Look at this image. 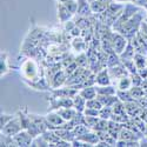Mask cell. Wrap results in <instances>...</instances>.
Instances as JSON below:
<instances>
[{
    "label": "cell",
    "mask_w": 147,
    "mask_h": 147,
    "mask_svg": "<svg viewBox=\"0 0 147 147\" xmlns=\"http://www.w3.org/2000/svg\"><path fill=\"white\" fill-rule=\"evenodd\" d=\"M145 21H146V22H147V17H146V18H145Z\"/></svg>",
    "instance_id": "6125c7cd"
},
{
    "label": "cell",
    "mask_w": 147,
    "mask_h": 147,
    "mask_svg": "<svg viewBox=\"0 0 147 147\" xmlns=\"http://www.w3.org/2000/svg\"><path fill=\"white\" fill-rule=\"evenodd\" d=\"M65 1H67V0H58V3H61V4H64Z\"/></svg>",
    "instance_id": "9f6ffc18"
},
{
    "label": "cell",
    "mask_w": 147,
    "mask_h": 147,
    "mask_svg": "<svg viewBox=\"0 0 147 147\" xmlns=\"http://www.w3.org/2000/svg\"><path fill=\"white\" fill-rule=\"evenodd\" d=\"M136 53L137 52H136V50H134L132 42L128 41V44H127V46L125 48V51L120 54V59H121V61L122 60H132L134 58V55H136Z\"/></svg>",
    "instance_id": "f1b7e54d"
},
{
    "label": "cell",
    "mask_w": 147,
    "mask_h": 147,
    "mask_svg": "<svg viewBox=\"0 0 147 147\" xmlns=\"http://www.w3.org/2000/svg\"><path fill=\"white\" fill-rule=\"evenodd\" d=\"M74 61L76 64L79 66V67H84V68H90V64H88V58H87V54L86 52H81V53H78V55L74 58Z\"/></svg>",
    "instance_id": "f546056e"
},
{
    "label": "cell",
    "mask_w": 147,
    "mask_h": 147,
    "mask_svg": "<svg viewBox=\"0 0 147 147\" xmlns=\"http://www.w3.org/2000/svg\"><path fill=\"white\" fill-rule=\"evenodd\" d=\"M22 129H24V128H22L21 121H20V119L18 118V115L16 114V117L12 119L4 128H1V133H3V134H6V136H8V137H14L16 134H18V133H19L20 131H22Z\"/></svg>",
    "instance_id": "7a4b0ae2"
},
{
    "label": "cell",
    "mask_w": 147,
    "mask_h": 147,
    "mask_svg": "<svg viewBox=\"0 0 147 147\" xmlns=\"http://www.w3.org/2000/svg\"><path fill=\"white\" fill-rule=\"evenodd\" d=\"M91 128L86 125V124H80V125H77L74 128H73V132H74V134H76V137L78 138V137H81V136H84V134H86L88 131H90Z\"/></svg>",
    "instance_id": "f35d334b"
},
{
    "label": "cell",
    "mask_w": 147,
    "mask_h": 147,
    "mask_svg": "<svg viewBox=\"0 0 147 147\" xmlns=\"http://www.w3.org/2000/svg\"><path fill=\"white\" fill-rule=\"evenodd\" d=\"M78 93H79L78 90L73 88L71 86H66V85H64L63 87L52 88L51 96H54V98H73L74 95H77Z\"/></svg>",
    "instance_id": "52a82bcc"
},
{
    "label": "cell",
    "mask_w": 147,
    "mask_h": 147,
    "mask_svg": "<svg viewBox=\"0 0 147 147\" xmlns=\"http://www.w3.org/2000/svg\"><path fill=\"white\" fill-rule=\"evenodd\" d=\"M76 16H80V17H92L93 12L91 8V3L88 0H78V11Z\"/></svg>",
    "instance_id": "8fae6325"
},
{
    "label": "cell",
    "mask_w": 147,
    "mask_h": 147,
    "mask_svg": "<svg viewBox=\"0 0 147 147\" xmlns=\"http://www.w3.org/2000/svg\"><path fill=\"white\" fill-rule=\"evenodd\" d=\"M78 139L86 141L92 146H96V144L100 141V138H99V136H98V132L93 131V129H90L86 134H84V136H81V137H78Z\"/></svg>",
    "instance_id": "ac0fdd59"
},
{
    "label": "cell",
    "mask_w": 147,
    "mask_h": 147,
    "mask_svg": "<svg viewBox=\"0 0 147 147\" xmlns=\"http://www.w3.org/2000/svg\"><path fill=\"white\" fill-rule=\"evenodd\" d=\"M133 60H134V64H136V66L138 67V69L146 67V55H145V54L136 53V55H134Z\"/></svg>",
    "instance_id": "d590c367"
},
{
    "label": "cell",
    "mask_w": 147,
    "mask_h": 147,
    "mask_svg": "<svg viewBox=\"0 0 147 147\" xmlns=\"http://www.w3.org/2000/svg\"><path fill=\"white\" fill-rule=\"evenodd\" d=\"M31 146H32V147H35V146H36V147H48V146H50V144H48V141L44 138L42 134H40V136L35 137V138L33 139Z\"/></svg>",
    "instance_id": "8d00e7d4"
},
{
    "label": "cell",
    "mask_w": 147,
    "mask_h": 147,
    "mask_svg": "<svg viewBox=\"0 0 147 147\" xmlns=\"http://www.w3.org/2000/svg\"><path fill=\"white\" fill-rule=\"evenodd\" d=\"M11 71L9 66V60H8V54L6 52H1L0 55V76L4 77Z\"/></svg>",
    "instance_id": "d6986e66"
},
{
    "label": "cell",
    "mask_w": 147,
    "mask_h": 147,
    "mask_svg": "<svg viewBox=\"0 0 147 147\" xmlns=\"http://www.w3.org/2000/svg\"><path fill=\"white\" fill-rule=\"evenodd\" d=\"M73 107V98H50V109L58 111L60 108Z\"/></svg>",
    "instance_id": "277c9868"
},
{
    "label": "cell",
    "mask_w": 147,
    "mask_h": 147,
    "mask_svg": "<svg viewBox=\"0 0 147 147\" xmlns=\"http://www.w3.org/2000/svg\"><path fill=\"white\" fill-rule=\"evenodd\" d=\"M117 96L119 98V100L122 102H129L134 101V98L132 96L129 90L127 91H122V90H117Z\"/></svg>",
    "instance_id": "836d02e7"
},
{
    "label": "cell",
    "mask_w": 147,
    "mask_h": 147,
    "mask_svg": "<svg viewBox=\"0 0 147 147\" xmlns=\"http://www.w3.org/2000/svg\"><path fill=\"white\" fill-rule=\"evenodd\" d=\"M57 8H58V18H59V21H60L61 24H65V22L72 20V18L74 17V16H73L71 12L66 8V6H65L64 4L58 3Z\"/></svg>",
    "instance_id": "5bb4252c"
},
{
    "label": "cell",
    "mask_w": 147,
    "mask_h": 147,
    "mask_svg": "<svg viewBox=\"0 0 147 147\" xmlns=\"http://www.w3.org/2000/svg\"><path fill=\"white\" fill-rule=\"evenodd\" d=\"M96 88V93L98 95H114L117 94V87L115 85H106V86H99V85H95Z\"/></svg>",
    "instance_id": "44dd1931"
},
{
    "label": "cell",
    "mask_w": 147,
    "mask_h": 147,
    "mask_svg": "<svg viewBox=\"0 0 147 147\" xmlns=\"http://www.w3.org/2000/svg\"><path fill=\"white\" fill-rule=\"evenodd\" d=\"M129 92H131L132 96L134 98V100H137V101L145 98V90L142 86H132L129 88Z\"/></svg>",
    "instance_id": "1f68e13d"
},
{
    "label": "cell",
    "mask_w": 147,
    "mask_h": 147,
    "mask_svg": "<svg viewBox=\"0 0 147 147\" xmlns=\"http://www.w3.org/2000/svg\"><path fill=\"white\" fill-rule=\"evenodd\" d=\"M119 139H124V140H140L141 138L136 134L132 129L127 128V127H122V129L120 131V134H119Z\"/></svg>",
    "instance_id": "484cf974"
},
{
    "label": "cell",
    "mask_w": 147,
    "mask_h": 147,
    "mask_svg": "<svg viewBox=\"0 0 147 147\" xmlns=\"http://www.w3.org/2000/svg\"><path fill=\"white\" fill-rule=\"evenodd\" d=\"M25 82L30 87H32L33 90H38V91H52V86L50 81L47 79H45L44 77H41L40 79L35 80V81H30V80H25Z\"/></svg>",
    "instance_id": "ba28073f"
},
{
    "label": "cell",
    "mask_w": 147,
    "mask_h": 147,
    "mask_svg": "<svg viewBox=\"0 0 147 147\" xmlns=\"http://www.w3.org/2000/svg\"><path fill=\"white\" fill-rule=\"evenodd\" d=\"M112 108H113V114H127L125 108V102H122L120 100L117 101Z\"/></svg>",
    "instance_id": "b9f144b4"
},
{
    "label": "cell",
    "mask_w": 147,
    "mask_h": 147,
    "mask_svg": "<svg viewBox=\"0 0 147 147\" xmlns=\"http://www.w3.org/2000/svg\"><path fill=\"white\" fill-rule=\"evenodd\" d=\"M86 104H87V100L85 99L84 96H81L79 93L77 95L73 96V107H74L78 112H82L86 109Z\"/></svg>",
    "instance_id": "cb8c5ba5"
},
{
    "label": "cell",
    "mask_w": 147,
    "mask_h": 147,
    "mask_svg": "<svg viewBox=\"0 0 147 147\" xmlns=\"http://www.w3.org/2000/svg\"><path fill=\"white\" fill-rule=\"evenodd\" d=\"M99 112H100V109L86 107V109L84 111V114L86 115V117H99Z\"/></svg>",
    "instance_id": "c3c4849f"
},
{
    "label": "cell",
    "mask_w": 147,
    "mask_h": 147,
    "mask_svg": "<svg viewBox=\"0 0 147 147\" xmlns=\"http://www.w3.org/2000/svg\"><path fill=\"white\" fill-rule=\"evenodd\" d=\"M16 117V114H7V113H1L0 115V129L4 128L8 122Z\"/></svg>",
    "instance_id": "ee69618b"
},
{
    "label": "cell",
    "mask_w": 147,
    "mask_h": 147,
    "mask_svg": "<svg viewBox=\"0 0 147 147\" xmlns=\"http://www.w3.org/2000/svg\"><path fill=\"white\" fill-rule=\"evenodd\" d=\"M136 4L138 5V6H144V5H146L147 4V0H137V1H136Z\"/></svg>",
    "instance_id": "f5cc1de1"
},
{
    "label": "cell",
    "mask_w": 147,
    "mask_h": 147,
    "mask_svg": "<svg viewBox=\"0 0 147 147\" xmlns=\"http://www.w3.org/2000/svg\"><path fill=\"white\" fill-rule=\"evenodd\" d=\"M58 113L63 117L65 121H69L74 118V115L78 113V111L74 107H67V108H60L58 109Z\"/></svg>",
    "instance_id": "4316f807"
},
{
    "label": "cell",
    "mask_w": 147,
    "mask_h": 147,
    "mask_svg": "<svg viewBox=\"0 0 147 147\" xmlns=\"http://www.w3.org/2000/svg\"><path fill=\"white\" fill-rule=\"evenodd\" d=\"M72 48L74 51H77L78 53H81V52H86V50L88 48V44L86 42L82 36H76V38H73L72 40Z\"/></svg>",
    "instance_id": "2e32d148"
},
{
    "label": "cell",
    "mask_w": 147,
    "mask_h": 147,
    "mask_svg": "<svg viewBox=\"0 0 147 147\" xmlns=\"http://www.w3.org/2000/svg\"><path fill=\"white\" fill-rule=\"evenodd\" d=\"M88 1H90V3H92V1H94V0H88Z\"/></svg>",
    "instance_id": "94428289"
},
{
    "label": "cell",
    "mask_w": 147,
    "mask_h": 147,
    "mask_svg": "<svg viewBox=\"0 0 147 147\" xmlns=\"http://www.w3.org/2000/svg\"><path fill=\"white\" fill-rule=\"evenodd\" d=\"M108 121H109V120H106V119L100 118V119H99V121L96 122V125L94 126L93 131H96V132H100V131H107V128H108Z\"/></svg>",
    "instance_id": "7bdbcfd3"
},
{
    "label": "cell",
    "mask_w": 147,
    "mask_h": 147,
    "mask_svg": "<svg viewBox=\"0 0 147 147\" xmlns=\"http://www.w3.org/2000/svg\"><path fill=\"white\" fill-rule=\"evenodd\" d=\"M125 108H126V113L129 115V117H138L140 115L141 113V105L137 101H129V102H125Z\"/></svg>",
    "instance_id": "9a60e30c"
},
{
    "label": "cell",
    "mask_w": 147,
    "mask_h": 147,
    "mask_svg": "<svg viewBox=\"0 0 147 147\" xmlns=\"http://www.w3.org/2000/svg\"><path fill=\"white\" fill-rule=\"evenodd\" d=\"M142 7H144V9H145V12H146V14H147V4H146V5H144Z\"/></svg>",
    "instance_id": "11a10c76"
},
{
    "label": "cell",
    "mask_w": 147,
    "mask_h": 147,
    "mask_svg": "<svg viewBox=\"0 0 147 147\" xmlns=\"http://www.w3.org/2000/svg\"><path fill=\"white\" fill-rule=\"evenodd\" d=\"M96 98L100 100V102L102 104V106L113 107L114 104L117 101H119V98L117 96V94H114V95H96Z\"/></svg>",
    "instance_id": "83f0119b"
},
{
    "label": "cell",
    "mask_w": 147,
    "mask_h": 147,
    "mask_svg": "<svg viewBox=\"0 0 147 147\" xmlns=\"http://www.w3.org/2000/svg\"><path fill=\"white\" fill-rule=\"evenodd\" d=\"M134 47V50H136L137 53H141V54H145L147 55V45L144 42L142 38H141V34L140 32L137 33V35L134 36L132 40H129Z\"/></svg>",
    "instance_id": "7c38bea8"
},
{
    "label": "cell",
    "mask_w": 147,
    "mask_h": 147,
    "mask_svg": "<svg viewBox=\"0 0 147 147\" xmlns=\"http://www.w3.org/2000/svg\"><path fill=\"white\" fill-rule=\"evenodd\" d=\"M121 64V59H120V55L117 54L115 52H112L109 53L108 57H107V67L111 68V67H114L117 65H120Z\"/></svg>",
    "instance_id": "d6a6232c"
},
{
    "label": "cell",
    "mask_w": 147,
    "mask_h": 147,
    "mask_svg": "<svg viewBox=\"0 0 147 147\" xmlns=\"http://www.w3.org/2000/svg\"><path fill=\"white\" fill-rule=\"evenodd\" d=\"M14 139V142L17 146L19 147H28L32 145V141H33V137L32 134L27 131V129H22L20 131L18 134H16V136L13 137Z\"/></svg>",
    "instance_id": "8992f818"
},
{
    "label": "cell",
    "mask_w": 147,
    "mask_h": 147,
    "mask_svg": "<svg viewBox=\"0 0 147 147\" xmlns=\"http://www.w3.org/2000/svg\"><path fill=\"white\" fill-rule=\"evenodd\" d=\"M139 31L147 35V22H146L145 20L141 22V25H140V30H139Z\"/></svg>",
    "instance_id": "f907efd6"
},
{
    "label": "cell",
    "mask_w": 147,
    "mask_h": 147,
    "mask_svg": "<svg viewBox=\"0 0 147 147\" xmlns=\"http://www.w3.org/2000/svg\"><path fill=\"white\" fill-rule=\"evenodd\" d=\"M64 5L66 6V8L71 12L73 16L77 14V11H78V0H67V1L64 3Z\"/></svg>",
    "instance_id": "60d3db41"
},
{
    "label": "cell",
    "mask_w": 147,
    "mask_h": 147,
    "mask_svg": "<svg viewBox=\"0 0 147 147\" xmlns=\"http://www.w3.org/2000/svg\"><path fill=\"white\" fill-rule=\"evenodd\" d=\"M146 67H147V55H146Z\"/></svg>",
    "instance_id": "91938a15"
},
{
    "label": "cell",
    "mask_w": 147,
    "mask_h": 147,
    "mask_svg": "<svg viewBox=\"0 0 147 147\" xmlns=\"http://www.w3.org/2000/svg\"><path fill=\"white\" fill-rule=\"evenodd\" d=\"M42 136H44V138L48 141V144H50V146H55L57 147V144L61 140L60 139V137L58 136V134L55 133V131L54 129H47V131H45L44 133H41Z\"/></svg>",
    "instance_id": "603a6c76"
},
{
    "label": "cell",
    "mask_w": 147,
    "mask_h": 147,
    "mask_svg": "<svg viewBox=\"0 0 147 147\" xmlns=\"http://www.w3.org/2000/svg\"><path fill=\"white\" fill-rule=\"evenodd\" d=\"M45 117L48 121V129H55V128H59V127H63V125L66 122L63 119V117L58 113V111H51V112H48Z\"/></svg>",
    "instance_id": "5b68a950"
},
{
    "label": "cell",
    "mask_w": 147,
    "mask_h": 147,
    "mask_svg": "<svg viewBox=\"0 0 147 147\" xmlns=\"http://www.w3.org/2000/svg\"><path fill=\"white\" fill-rule=\"evenodd\" d=\"M55 133L58 134V136L60 137V139L63 140H66V141H69L72 142L73 140H74L77 137L74 132H73V129H68V128H64V127H59V128H55L54 129Z\"/></svg>",
    "instance_id": "e0dca14e"
},
{
    "label": "cell",
    "mask_w": 147,
    "mask_h": 147,
    "mask_svg": "<svg viewBox=\"0 0 147 147\" xmlns=\"http://www.w3.org/2000/svg\"><path fill=\"white\" fill-rule=\"evenodd\" d=\"M99 119H100V117H86V125L91 129H93L94 126L96 125V122L99 121Z\"/></svg>",
    "instance_id": "7dc6e473"
},
{
    "label": "cell",
    "mask_w": 147,
    "mask_h": 147,
    "mask_svg": "<svg viewBox=\"0 0 147 147\" xmlns=\"http://www.w3.org/2000/svg\"><path fill=\"white\" fill-rule=\"evenodd\" d=\"M140 142L139 140H124V139H118L115 147H139Z\"/></svg>",
    "instance_id": "e575fe53"
},
{
    "label": "cell",
    "mask_w": 147,
    "mask_h": 147,
    "mask_svg": "<svg viewBox=\"0 0 147 147\" xmlns=\"http://www.w3.org/2000/svg\"><path fill=\"white\" fill-rule=\"evenodd\" d=\"M20 73L22 74V77L25 78L24 80H30V81H35L42 77L40 66L38 65V63H36L34 59H31V58L26 59L21 64Z\"/></svg>",
    "instance_id": "6da1fadb"
},
{
    "label": "cell",
    "mask_w": 147,
    "mask_h": 147,
    "mask_svg": "<svg viewBox=\"0 0 147 147\" xmlns=\"http://www.w3.org/2000/svg\"><path fill=\"white\" fill-rule=\"evenodd\" d=\"M112 84V78L109 76V71L108 67L102 68L95 74V85L99 86H106V85H111Z\"/></svg>",
    "instance_id": "30bf717a"
},
{
    "label": "cell",
    "mask_w": 147,
    "mask_h": 147,
    "mask_svg": "<svg viewBox=\"0 0 147 147\" xmlns=\"http://www.w3.org/2000/svg\"><path fill=\"white\" fill-rule=\"evenodd\" d=\"M133 86L131 76H125L121 77L118 80H115V87L117 90H122V91H127Z\"/></svg>",
    "instance_id": "ffe728a7"
},
{
    "label": "cell",
    "mask_w": 147,
    "mask_h": 147,
    "mask_svg": "<svg viewBox=\"0 0 147 147\" xmlns=\"http://www.w3.org/2000/svg\"><path fill=\"white\" fill-rule=\"evenodd\" d=\"M68 76L67 73L65 72V69H59L58 72H55L52 79H51V86L52 88H59L61 86H64V85L66 84V80H67Z\"/></svg>",
    "instance_id": "9c48e42d"
},
{
    "label": "cell",
    "mask_w": 147,
    "mask_h": 147,
    "mask_svg": "<svg viewBox=\"0 0 147 147\" xmlns=\"http://www.w3.org/2000/svg\"><path fill=\"white\" fill-rule=\"evenodd\" d=\"M137 0H129V3H133V4H136Z\"/></svg>",
    "instance_id": "680465c9"
},
{
    "label": "cell",
    "mask_w": 147,
    "mask_h": 147,
    "mask_svg": "<svg viewBox=\"0 0 147 147\" xmlns=\"http://www.w3.org/2000/svg\"><path fill=\"white\" fill-rule=\"evenodd\" d=\"M128 39L126 38L125 35H122L119 32H114L113 33V38H112V45H113V50L117 54H121L122 52L125 51V48L128 44Z\"/></svg>",
    "instance_id": "3957f363"
},
{
    "label": "cell",
    "mask_w": 147,
    "mask_h": 147,
    "mask_svg": "<svg viewBox=\"0 0 147 147\" xmlns=\"http://www.w3.org/2000/svg\"><path fill=\"white\" fill-rule=\"evenodd\" d=\"M131 79H132V84H133V86H142V84H144V79L138 74V73H134V74H131Z\"/></svg>",
    "instance_id": "bcb514c9"
},
{
    "label": "cell",
    "mask_w": 147,
    "mask_h": 147,
    "mask_svg": "<svg viewBox=\"0 0 147 147\" xmlns=\"http://www.w3.org/2000/svg\"><path fill=\"white\" fill-rule=\"evenodd\" d=\"M79 94L81 96H84L86 100H91L93 98H96L98 93H96L95 85H93V86H86V87L79 90Z\"/></svg>",
    "instance_id": "d4e9b609"
},
{
    "label": "cell",
    "mask_w": 147,
    "mask_h": 147,
    "mask_svg": "<svg viewBox=\"0 0 147 147\" xmlns=\"http://www.w3.org/2000/svg\"><path fill=\"white\" fill-rule=\"evenodd\" d=\"M122 65L126 67V69L129 72V74H134V73H138V67L134 64V60H122L121 61Z\"/></svg>",
    "instance_id": "ab89813d"
},
{
    "label": "cell",
    "mask_w": 147,
    "mask_h": 147,
    "mask_svg": "<svg viewBox=\"0 0 147 147\" xmlns=\"http://www.w3.org/2000/svg\"><path fill=\"white\" fill-rule=\"evenodd\" d=\"M115 1H119V3H129V0H115Z\"/></svg>",
    "instance_id": "db71d44e"
},
{
    "label": "cell",
    "mask_w": 147,
    "mask_h": 147,
    "mask_svg": "<svg viewBox=\"0 0 147 147\" xmlns=\"http://www.w3.org/2000/svg\"><path fill=\"white\" fill-rule=\"evenodd\" d=\"M139 142H140V146H142V147H147V136H145V134H144V137L139 140Z\"/></svg>",
    "instance_id": "816d5d0a"
},
{
    "label": "cell",
    "mask_w": 147,
    "mask_h": 147,
    "mask_svg": "<svg viewBox=\"0 0 147 147\" xmlns=\"http://www.w3.org/2000/svg\"><path fill=\"white\" fill-rule=\"evenodd\" d=\"M144 134H145V136H147V125H146V129H145V132H144Z\"/></svg>",
    "instance_id": "6f0895ef"
},
{
    "label": "cell",
    "mask_w": 147,
    "mask_h": 147,
    "mask_svg": "<svg viewBox=\"0 0 147 147\" xmlns=\"http://www.w3.org/2000/svg\"><path fill=\"white\" fill-rule=\"evenodd\" d=\"M91 8H92L93 14H101L102 12L106 11L107 5L101 3V1H99V0H94V1L91 3Z\"/></svg>",
    "instance_id": "4dcf8cb0"
},
{
    "label": "cell",
    "mask_w": 147,
    "mask_h": 147,
    "mask_svg": "<svg viewBox=\"0 0 147 147\" xmlns=\"http://www.w3.org/2000/svg\"><path fill=\"white\" fill-rule=\"evenodd\" d=\"M122 127H124V125L120 124V122H117L114 120H109L108 121V128H107V131L115 139H119V134H120V131L122 129Z\"/></svg>",
    "instance_id": "7402d4cb"
},
{
    "label": "cell",
    "mask_w": 147,
    "mask_h": 147,
    "mask_svg": "<svg viewBox=\"0 0 147 147\" xmlns=\"http://www.w3.org/2000/svg\"><path fill=\"white\" fill-rule=\"evenodd\" d=\"M87 107H91V108H95V109H101L102 108V104L100 102V100L98 98H93L91 100H87V104H86Z\"/></svg>",
    "instance_id": "f6af8a7d"
},
{
    "label": "cell",
    "mask_w": 147,
    "mask_h": 147,
    "mask_svg": "<svg viewBox=\"0 0 147 147\" xmlns=\"http://www.w3.org/2000/svg\"><path fill=\"white\" fill-rule=\"evenodd\" d=\"M138 74H139L144 80L147 79V67H144V68L138 69Z\"/></svg>",
    "instance_id": "681fc988"
},
{
    "label": "cell",
    "mask_w": 147,
    "mask_h": 147,
    "mask_svg": "<svg viewBox=\"0 0 147 147\" xmlns=\"http://www.w3.org/2000/svg\"><path fill=\"white\" fill-rule=\"evenodd\" d=\"M112 115H113V108L109 106H102V108L99 112V117L106 120H111Z\"/></svg>",
    "instance_id": "74e56055"
},
{
    "label": "cell",
    "mask_w": 147,
    "mask_h": 147,
    "mask_svg": "<svg viewBox=\"0 0 147 147\" xmlns=\"http://www.w3.org/2000/svg\"><path fill=\"white\" fill-rule=\"evenodd\" d=\"M109 71V76H111L112 80H118L119 78L121 77H125V76H131L129 74V72L126 69V67L122 65V63L120 65H117L114 67H111V68H108Z\"/></svg>",
    "instance_id": "4fadbf2b"
}]
</instances>
